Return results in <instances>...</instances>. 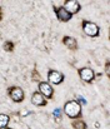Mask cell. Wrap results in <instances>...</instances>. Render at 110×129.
<instances>
[{
  "mask_svg": "<svg viewBox=\"0 0 110 129\" xmlns=\"http://www.w3.org/2000/svg\"><path fill=\"white\" fill-rule=\"evenodd\" d=\"M64 113L71 119H79L81 117V104H79L76 100L66 102L64 105Z\"/></svg>",
  "mask_w": 110,
  "mask_h": 129,
  "instance_id": "6da1fadb",
  "label": "cell"
},
{
  "mask_svg": "<svg viewBox=\"0 0 110 129\" xmlns=\"http://www.w3.org/2000/svg\"><path fill=\"white\" fill-rule=\"evenodd\" d=\"M81 26H83V31H84L88 37L95 38V37H98V35H99V33H100V28H99L95 23H93V21L83 20Z\"/></svg>",
  "mask_w": 110,
  "mask_h": 129,
  "instance_id": "7a4b0ae2",
  "label": "cell"
},
{
  "mask_svg": "<svg viewBox=\"0 0 110 129\" xmlns=\"http://www.w3.org/2000/svg\"><path fill=\"white\" fill-rule=\"evenodd\" d=\"M8 93H9V96L11 98V100L15 102V103H21L24 100V96H25L24 90L21 88H19V86H11V88H9L8 89Z\"/></svg>",
  "mask_w": 110,
  "mask_h": 129,
  "instance_id": "3957f363",
  "label": "cell"
},
{
  "mask_svg": "<svg viewBox=\"0 0 110 129\" xmlns=\"http://www.w3.org/2000/svg\"><path fill=\"white\" fill-rule=\"evenodd\" d=\"M38 89H39V93L44 98L51 99L54 96V89H53L51 84H49L48 82H40L39 85H38Z\"/></svg>",
  "mask_w": 110,
  "mask_h": 129,
  "instance_id": "277c9868",
  "label": "cell"
},
{
  "mask_svg": "<svg viewBox=\"0 0 110 129\" xmlns=\"http://www.w3.org/2000/svg\"><path fill=\"white\" fill-rule=\"evenodd\" d=\"M79 77H80V79L84 80L85 83H91V82L95 79V73H94V70H93L91 68L85 67V68L79 69Z\"/></svg>",
  "mask_w": 110,
  "mask_h": 129,
  "instance_id": "5b68a950",
  "label": "cell"
},
{
  "mask_svg": "<svg viewBox=\"0 0 110 129\" xmlns=\"http://www.w3.org/2000/svg\"><path fill=\"white\" fill-rule=\"evenodd\" d=\"M63 82H64V74H61L58 70H49V73H48V83L49 84L59 85Z\"/></svg>",
  "mask_w": 110,
  "mask_h": 129,
  "instance_id": "8992f818",
  "label": "cell"
},
{
  "mask_svg": "<svg viewBox=\"0 0 110 129\" xmlns=\"http://www.w3.org/2000/svg\"><path fill=\"white\" fill-rule=\"evenodd\" d=\"M63 8H64L70 15H74V14H76V13L80 11L81 4H80L79 1H76V0H68V1L64 3V6H63Z\"/></svg>",
  "mask_w": 110,
  "mask_h": 129,
  "instance_id": "52a82bcc",
  "label": "cell"
},
{
  "mask_svg": "<svg viewBox=\"0 0 110 129\" xmlns=\"http://www.w3.org/2000/svg\"><path fill=\"white\" fill-rule=\"evenodd\" d=\"M54 10H55V14H56V18H58V20L59 21H61V23H66V21H69L71 18H73V15H70L63 6H54Z\"/></svg>",
  "mask_w": 110,
  "mask_h": 129,
  "instance_id": "ba28073f",
  "label": "cell"
},
{
  "mask_svg": "<svg viewBox=\"0 0 110 129\" xmlns=\"http://www.w3.org/2000/svg\"><path fill=\"white\" fill-rule=\"evenodd\" d=\"M31 103L34 105H36V107H45L46 105V99L39 91H35L31 95Z\"/></svg>",
  "mask_w": 110,
  "mask_h": 129,
  "instance_id": "9c48e42d",
  "label": "cell"
},
{
  "mask_svg": "<svg viewBox=\"0 0 110 129\" xmlns=\"http://www.w3.org/2000/svg\"><path fill=\"white\" fill-rule=\"evenodd\" d=\"M63 44L66 48H69L70 50H76L78 49V43H76L75 38H73V37H64L63 38Z\"/></svg>",
  "mask_w": 110,
  "mask_h": 129,
  "instance_id": "30bf717a",
  "label": "cell"
},
{
  "mask_svg": "<svg viewBox=\"0 0 110 129\" xmlns=\"http://www.w3.org/2000/svg\"><path fill=\"white\" fill-rule=\"evenodd\" d=\"M71 124L74 129H86V123L81 119H75Z\"/></svg>",
  "mask_w": 110,
  "mask_h": 129,
  "instance_id": "8fae6325",
  "label": "cell"
},
{
  "mask_svg": "<svg viewBox=\"0 0 110 129\" xmlns=\"http://www.w3.org/2000/svg\"><path fill=\"white\" fill-rule=\"evenodd\" d=\"M9 120H10V117H9L8 114H1V113H0V128L8 127Z\"/></svg>",
  "mask_w": 110,
  "mask_h": 129,
  "instance_id": "7c38bea8",
  "label": "cell"
},
{
  "mask_svg": "<svg viewBox=\"0 0 110 129\" xmlns=\"http://www.w3.org/2000/svg\"><path fill=\"white\" fill-rule=\"evenodd\" d=\"M3 48H4L5 51H13L14 50V43L13 42H5Z\"/></svg>",
  "mask_w": 110,
  "mask_h": 129,
  "instance_id": "4fadbf2b",
  "label": "cell"
},
{
  "mask_svg": "<svg viewBox=\"0 0 110 129\" xmlns=\"http://www.w3.org/2000/svg\"><path fill=\"white\" fill-rule=\"evenodd\" d=\"M31 80H34V82H41L40 80V75H39V73H38L36 69H34L33 72H31Z\"/></svg>",
  "mask_w": 110,
  "mask_h": 129,
  "instance_id": "5bb4252c",
  "label": "cell"
},
{
  "mask_svg": "<svg viewBox=\"0 0 110 129\" xmlns=\"http://www.w3.org/2000/svg\"><path fill=\"white\" fill-rule=\"evenodd\" d=\"M53 114H54V117H55L56 119H59V118L61 117V109H55Z\"/></svg>",
  "mask_w": 110,
  "mask_h": 129,
  "instance_id": "9a60e30c",
  "label": "cell"
},
{
  "mask_svg": "<svg viewBox=\"0 0 110 129\" xmlns=\"http://www.w3.org/2000/svg\"><path fill=\"white\" fill-rule=\"evenodd\" d=\"M78 99H79V102H78L79 104H81V103H83V104H86V100H85L83 96H78Z\"/></svg>",
  "mask_w": 110,
  "mask_h": 129,
  "instance_id": "2e32d148",
  "label": "cell"
},
{
  "mask_svg": "<svg viewBox=\"0 0 110 129\" xmlns=\"http://www.w3.org/2000/svg\"><path fill=\"white\" fill-rule=\"evenodd\" d=\"M105 72H106V75L109 77V61H106L105 64Z\"/></svg>",
  "mask_w": 110,
  "mask_h": 129,
  "instance_id": "e0dca14e",
  "label": "cell"
},
{
  "mask_svg": "<svg viewBox=\"0 0 110 129\" xmlns=\"http://www.w3.org/2000/svg\"><path fill=\"white\" fill-rule=\"evenodd\" d=\"M3 19V10H1V8H0V20Z\"/></svg>",
  "mask_w": 110,
  "mask_h": 129,
  "instance_id": "ac0fdd59",
  "label": "cell"
},
{
  "mask_svg": "<svg viewBox=\"0 0 110 129\" xmlns=\"http://www.w3.org/2000/svg\"><path fill=\"white\" fill-rule=\"evenodd\" d=\"M0 129H10L9 127H5V128H0Z\"/></svg>",
  "mask_w": 110,
  "mask_h": 129,
  "instance_id": "d6986e66",
  "label": "cell"
}]
</instances>
